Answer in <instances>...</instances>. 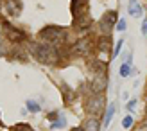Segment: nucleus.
Returning a JSON list of instances; mask_svg holds the SVG:
<instances>
[{
	"label": "nucleus",
	"mask_w": 147,
	"mask_h": 131,
	"mask_svg": "<svg viewBox=\"0 0 147 131\" xmlns=\"http://www.w3.org/2000/svg\"><path fill=\"white\" fill-rule=\"evenodd\" d=\"M7 52V47H5V41L2 40V38H0V56H4Z\"/></svg>",
	"instance_id": "obj_23"
},
{
	"label": "nucleus",
	"mask_w": 147,
	"mask_h": 131,
	"mask_svg": "<svg viewBox=\"0 0 147 131\" xmlns=\"http://www.w3.org/2000/svg\"><path fill=\"white\" fill-rule=\"evenodd\" d=\"M131 124H133V117H131V115H127V117L122 120V126L126 128V129H129V128H131Z\"/></svg>",
	"instance_id": "obj_19"
},
{
	"label": "nucleus",
	"mask_w": 147,
	"mask_h": 131,
	"mask_svg": "<svg viewBox=\"0 0 147 131\" xmlns=\"http://www.w3.org/2000/svg\"><path fill=\"white\" fill-rule=\"evenodd\" d=\"M122 45H124V40H119V43H117V47H115V50H113V57H117V56H119V52H120Z\"/></svg>",
	"instance_id": "obj_21"
},
{
	"label": "nucleus",
	"mask_w": 147,
	"mask_h": 131,
	"mask_svg": "<svg viewBox=\"0 0 147 131\" xmlns=\"http://www.w3.org/2000/svg\"><path fill=\"white\" fill-rule=\"evenodd\" d=\"M142 34L147 36V18H144V22H142Z\"/></svg>",
	"instance_id": "obj_24"
},
{
	"label": "nucleus",
	"mask_w": 147,
	"mask_h": 131,
	"mask_svg": "<svg viewBox=\"0 0 147 131\" xmlns=\"http://www.w3.org/2000/svg\"><path fill=\"white\" fill-rule=\"evenodd\" d=\"M135 68H131V65H127V63H124L122 67H120V76L122 77H129L131 76V72H133Z\"/></svg>",
	"instance_id": "obj_17"
},
{
	"label": "nucleus",
	"mask_w": 147,
	"mask_h": 131,
	"mask_svg": "<svg viewBox=\"0 0 147 131\" xmlns=\"http://www.w3.org/2000/svg\"><path fill=\"white\" fill-rule=\"evenodd\" d=\"M104 97L100 95V93H95L93 97L88 99V103H86V110L88 113H92V115H99L102 113V110H104Z\"/></svg>",
	"instance_id": "obj_4"
},
{
	"label": "nucleus",
	"mask_w": 147,
	"mask_h": 131,
	"mask_svg": "<svg viewBox=\"0 0 147 131\" xmlns=\"http://www.w3.org/2000/svg\"><path fill=\"white\" fill-rule=\"evenodd\" d=\"M31 52L32 56L43 65H54L59 59V52L57 49L52 45H47V43H32L31 45Z\"/></svg>",
	"instance_id": "obj_1"
},
{
	"label": "nucleus",
	"mask_w": 147,
	"mask_h": 131,
	"mask_svg": "<svg viewBox=\"0 0 147 131\" xmlns=\"http://www.w3.org/2000/svg\"><path fill=\"white\" fill-rule=\"evenodd\" d=\"M72 52L76 56H86L88 52H90V40H86V38L77 40L76 45L72 47Z\"/></svg>",
	"instance_id": "obj_7"
},
{
	"label": "nucleus",
	"mask_w": 147,
	"mask_h": 131,
	"mask_svg": "<svg viewBox=\"0 0 147 131\" xmlns=\"http://www.w3.org/2000/svg\"><path fill=\"white\" fill-rule=\"evenodd\" d=\"M0 11H2V0H0Z\"/></svg>",
	"instance_id": "obj_27"
},
{
	"label": "nucleus",
	"mask_w": 147,
	"mask_h": 131,
	"mask_svg": "<svg viewBox=\"0 0 147 131\" xmlns=\"http://www.w3.org/2000/svg\"><path fill=\"white\" fill-rule=\"evenodd\" d=\"M65 126H67V117H65L63 113H59V117H57L52 124H50V129H61Z\"/></svg>",
	"instance_id": "obj_13"
},
{
	"label": "nucleus",
	"mask_w": 147,
	"mask_h": 131,
	"mask_svg": "<svg viewBox=\"0 0 147 131\" xmlns=\"http://www.w3.org/2000/svg\"><path fill=\"white\" fill-rule=\"evenodd\" d=\"M0 31H2V24H0Z\"/></svg>",
	"instance_id": "obj_28"
},
{
	"label": "nucleus",
	"mask_w": 147,
	"mask_h": 131,
	"mask_svg": "<svg viewBox=\"0 0 147 131\" xmlns=\"http://www.w3.org/2000/svg\"><path fill=\"white\" fill-rule=\"evenodd\" d=\"M135 106H136V99H133V101H129V103H127V110L131 111V110H133Z\"/></svg>",
	"instance_id": "obj_25"
},
{
	"label": "nucleus",
	"mask_w": 147,
	"mask_h": 131,
	"mask_svg": "<svg viewBox=\"0 0 147 131\" xmlns=\"http://www.w3.org/2000/svg\"><path fill=\"white\" fill-rule=\"evenodd\" d=\"M2 27L5 29V40L7 41H13V43H16V41H22V40H25V34L18 31L16 27H13L9 22H2Z\"/></svg>",
	"instance_id": "obj_5"
},
{
	"label": "nucleus",
	"mask_w": 147,
	"mask_h": 131,
	"mask_svg": "<svg viewBox=\"0 0 147 131\" xmlns=\"http://www.w3.org/2000/svg\"><path fill=\"white\" fill-rule=\"evenodd\" d=\"M14 131H32V129L27 124H18V126H14Z\"/></svg>",
	"instance_id": "obj_20"
},
{
	"label": "nucleus",
	"mask_w": 147,
	"mask_h": 131,
	"mask_svg": "<svg viewBox=\"0 0 147 131\" xmlns=\"http://www.w3.org/2000/svg\"><path fill=\"white\" fill-rule=\"evenodd\" d=\"M115 104H109L108 106V110H106V115H104V128H108L109 126V122H111V119H113V113H115Z\"/></svg>",
	"instance_id": "obj_15"
},
{
	"label": "nucleus",
	"mask_w": 147,
	"mask_h": 131,
	"mask_svg": "<svg viewBox=\"0 0 147 131\" xmlns=\"http://www.w3.org/2000/svg\"><path fill=\"white\" fill-rule=\"evenodd\" d=\"M5 11L11 14V16H18L22 11V4L20 0H5Z\"/></svg>",
	"instance_id": "obj_9"
},
{
	"label": "nucleus",
	"mask_w": 147,
	"mask_h": 131,
	"mask_svg": "<svg viewBox=\"0 0 147 131\" xmlns=\"http://www.w3.org/2000/svg\"><path fill=\"white\" fill-rule=\"evenodd\" d=\"M90 68L95 72V76H104L106 74V63H102V61H92Z\"/></svg>",
	"instance_id": "obj_11"
},
{
	"label": "nucleus",
	"mask_w": 147,
	"mask_h": 131,
	"mask_svg": "<svg viewBox=\"0 0 147 131\" xmlns=\"http://www.w3.org/2000/svg\"><path fill=\"white\" fill-rule=\"evenodd\" d=\"M27 110L32 111V113H38L40 111V104L34 103V101H27Z\"/></svg>",
	"instance_id": "obj_18"
},
{
	"label": "nucleus",
	"mask_w": 147,
	"mask_h": 131,
	"mask_svg": "<svg viewBox=\"0 0 147 131\" xmlns=\"http://www.w3.org/2000/svg\"><path fill=\"white\" fill-rule=\"evenodd\" d=\"M109 47H111V38H109V36H102V38L99 40V50L108 52Z\"/></svg>",
	"instance_id": "obj_14"
},
{
	"label": "nucleus",
	"mask_w": 147,
	"mask_h": 131,
	"mask_svg": "<svg viewBox=\"0 0 147 131\" xmlns=\"http://www.w3.org/2000/svg\"><path fill=\"white\" fill-rule=\"evenodd\" d=\"M127 13H129V14H131L133 18H140V16H144L142 5L138 4V0H129V5H127Z\"/></svg>",
	"instance_id": "obj_10"
},
{
	"label": "nucleus",
	"mask_w": 147,
	"mask_h": 131,
	"mask_svg": "<svg viewBox=\"0 0 147 131\" xmlns=\"http://www.w3.org/2000/svg\"><path fill=\"white\" fill-rule=\"evenodd\" d=\"M40 38L47 43V45H59V43L65 41L67 38V32H65V29L61 27H56V25H49V27H43L40 31Z\"/></svg>",
	"instance_id": "obj_2"
},
{
	"label": "nucleus",
	"mask_w": 147,
	"mask_h": 131,
	"mask_svg": "<svg viewBox=\"0 0 147 131\" xmlns=\"http://www.w3.org/2000/svg\"><path fill=\"white\" fill-rule=\"evenodd\" d=\"M84 131H100V122H99V119H95V117L88 119L86 124H84Z\"/></svg>",
	"instance_id": "obj_12"
},
{
	"label": "nucleus",
	"mask_w": 147,
	"mask_h": 131,
	"mask_svg": "<svg viewBox=\"0 0 147 131\" xmlns=\"http://www.w3.org/2000/svg\"><path fill=\"white\" fill-rule=\"evenodd\" d=\"M86 7H88V0H72L70 4V11L74 14V18H83L86 16Z\"/></svg>",
	"instance_id": "obj_6"
},
{
	"label": "nucleus",
	"mask_w": 147,
	"mask_h": 131,
	"mask_svg": "<svg viewBox=\"0 0 147 131\" xmlns=\"http://www.w3.org/2000/svg\"><path fill=\"white\" fill-rule=\"evenodd\" d=\"M115 29H119V31H126V20L120 18L119 22H117V27Z\"/></svg>",
	"instance_id": "obj_22"
},
{
	"label": "nucleus",
	"mask_w": 147,
	"mask_h": 131,
	"mask_svg": "<svg viewBox=\"0 0 147 131\" xmlns=\"http://www.w3.org/2000/svg\"><path fill=\"white\" fill-rule=\"evenodd\" d=\"M61 90L65 92V101H67V103H70L72 97H74V90H72V88H68L67 83H61Z\"/></svg>",
	"instance_id": "obj_16"
},
{
	"label": "nucleus",
	"mask_w": 147,
	"mask_h": 131,
	"mask_svg": "<svg viewBox=\"0 0 147 131\" xmlns=\"http://www.w3.org/2000/svg\"><path fill=\"white\" fill-rule=\"evenodd\" d=\"M106 90V76H95L92 81V92L93 93H102Z\"/></svg>",
	"instance_id": "obj_8"
},
{
	"label": "nucleus",
	"mask_w": 147,
	"mask_h": 131,
	"mask_svg": "<svg viewBox=\"0 0 147 131\" xmlns=\"http://www.w3.org/2000/svg\"><path fill=\"white\" fill-rule=\"evenodd\" d=\"M72 131H84V129H83V128H74Z\"/></svg>",
	"instance_id": "obj_26"
},
{
	"label": "nucleus",
	"mask_w": 147,
	"mask_h": 131,
	"mask_svg": "<svg viewBox=\"0 0 147 131\" xmlns=\"http://www.w3.org/2000/svg\"><path fill=\"white\" fill-rule=\"evenodd\" d=\"M117 22H119V14L115 11H106L102 14V18L99 20V27L102 36H109L113 31V27H117Z\"/></svg>",
	"instance_id": "obj_3"
}]
</instances>
